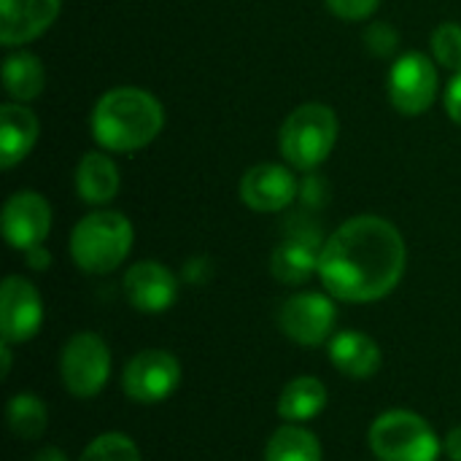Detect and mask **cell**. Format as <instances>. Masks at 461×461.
Returning <instances> with one entry per match:
<instances>
[{
  "instance_id": "obj_1",
  "label": "cell",
  "mask_w": 461,
  "mask_h": 461,
  "mask_svg": "<svg viewBox=\"0 0 461 461\" xmlns=\"http://www.w3.org/2000/svg\"><path fill=\"white\" fill-rule=\"evenodd\" d=\"M408 249L400 230L381 216H354L321 246L319 278L343 303L365 305L389 297L405 276Z\"/></svg>"
},
{
  "instance_id": "obj_2",
  "label": "cell",
  "mask_w": 461,
  "mask_h": 461,
  "mask_svg": "<svg viewBox=\"0 0 461 461\" xmlns=\"http://www.w3.org/2000/svg\"><path fill=\"white\" fill-rule=\"evenodd\" d=\"M165 127L159 100L138 86L105 92L92 111V135L105 151L130 154L146 149Z\"/></svg>"
},
{
  "instance_id": "obj_3",
  "label": "cell",
  "mask_w": 461,
  "mask_h": 461,
  "mask_svg": "<svg viewBox=\"0 0 461 461\" xmlns=\"http://www.w3.org/2000/svg\"><path fill=\"white\" fill-rule=\"evenodd\" d=\"M132 224L119 211L86 213L70 232V257L78 270L105 276L116 270L132 251Z\"/></svg>"
},
{
  "instance_id": "obj_4",
  "label": "cell",
  "mask_w": 461,
  "mask_h": 461,
  "mask_svg": "<svg viewBox=\"0 0 461 461\" xmlns=\"http://www.w3.org/2000/svg\"><path fill=\"white\" fill-rule=\"evenodd\" d=\"M338 143V116L324 103H305L294 108L278 132L284 159L303 173L316 170Z\"/></svg>"
},
{
  "instance_id": "obj_5",
  "label": "cell",
  "mask_w": 461,
  "mask_h": 461,
  "mask_svg": "<svg viewBox=\"0 0 461 461\" xmlns=\"http://www.w3.org/2000/svg\"><path fill=\"white\" fill-rule=\"evenodd\" d=\"M370 451L378 461H438L443 440L432 424L413 411H386L367 432Z\"/></svg>"
},
{
  "instance_id": "obj_6",
  "label": "cell",
  "mask_w": 461,
  "mask_h": 461,
  "mask_svg": "<svg viewBox=\"0 0 461 461\" xmlns=\"http://www.w3.org/2000/svg\"><path fill=\"white\" fill-rule=\"evenodd\" d=\"M111 378V348L97 332H76L59 351V381L78 400L97 397Z\"/></svg>"
},
{
  "instance_id": "obj_7",
  "label": "cell",
  "mask_w": 461,
  "mask_h": 461,
  "mask_svg": "<svg viewBox=\"0 0 461 461\" xmlns=\"http://www.w3.org/2000/svg\"><path fill=\"white\" fill-rule=\"evenodd\" d=\"M181 384V362L165 348L138 351L122 373V392L138 405L165 402Z\"/></svg>"
},
{
  "instance_id": "obj_8",
  "label": "cell",
  "mask_w": 461,
  "mask_h": 461,
  "mask_svg": "<svg viewBox=\"0 0 461 461\" xmlns=\"http://www.w3.org/2000/svg\"><path fill=\"white\" fill-rule=\"evenodd\" d=\"M338 324V308L332 303V294H319V292H303L278 308V327L281 332L297 343V346H324L332 340Z\"/></svg>"
},
{
  "instance_id": "obj_9",
  "label": "cell",
  "mask_w": 461,
  "mask_h": 461,
  "mask_svg": "<svg viewBox=\"0 0 461 461\" xmlns=\"http://www.w3.org/2000/svg\"><path fill=\"white\" fill-rule=\"evenodd\" d=\"M321 232L308 216L297 213L289 227L286 238L273 249L270 257V273L276 281L286 286L305 284L313 273H319V254H321Z\"/></svg>"
},
{
  "instance_id": "obj_10",
  "label": "cell",
  "mask_w": 461,
  "mask_h": 461,
  "mask_svg": "<svg viewBox=\"0 0 461 461\" xmlns=\"http://www.w3.org/2000/svg\"><path fill=\"white\" fill-rule=\"evenodd\" d=\"M438 95V70L421 51L402 54L389 73V100L402 116H421Z\"/></svg>"
},
{
  "instance_id": "obj_11",
  "label": "cell",
  "mask_w": 461,
  "mask_h": 461,
  "mask_svg": "<svg viewBox=\"0 0 461 461\" xmlns=\"http://www.w3.org/2000/svg\"><path fill=\"white\" fill-rule=\"evenodd\" d=\"M43 324V300L38 289L22 278L8 276L0 286V340L19 346L38 335Z\"/></svg>"
},
{
  "instance_id": "obj_12",
  "label": "cell",
  "mask_w": 461,
  "mask_h": 461,
  "mask_svg": "<svg viewBox=\"0 0 461 461\" xmlns=\"http://www.w3.org/2000/svg\"><path fill=\"white\" fill-rule=\"evenodd\" d=\"M51 230V208L38 192H16L3 205V235L16 251L43 246Z\"/></svg>"
},
{
  "instance_id": "obj_13",
  "label": "cell",
  "mask_w": 461,
  "mask_h": 461,
  "mask_svg": "<svg viewBox=\"0 0 461 461\" xmlns=\"http://www.w3.org/2000/svg\"><path fill=\"white\" fill-rule=\"evenodd\" d=\"M300 194V184L289 167L265 162L246 170L240 181V200L257 213L286 211Z\"/></svg>"
},
{
  "instance_id": "obj_14",
  "label": "cell",
  "mask_w": 461,
  "mask_h": 461,
  "mask_svg": "<svg viewBox=\"0 0 461 461\" xmlns=\"http://www.w3.org/2000/svg\"><path fill=\"white\" fill-rule=\"evenodd\" d=\"M122 286H124V297L130 300V305L140 313H162L178 297V281L173 270H167L162 262H154V259L135 262L124 273Z\"/></svg>"
},
{
  "instance_id": "obj_15",
  "label": "cell",
  "mask_w": 461,
  "mask_h": 461,
  "mask_svg": "<svg viewBox=\"0 0 461 461\" xmlns=\"http://www.w3.org/2000/svg\"><path fill=\"white\" fill-rule=\"evenodd\" d=\"M59 5L62 0H0V41L5 46L35 41L54 24Z\"/></svg>"
},
{
  "instance_id": "obj_16",
  "label": "cell",
  "mask_w": 461,
  "mask_h": 461,
  "mask_svg": "<svg viewBox=\"0 0 461 461\" xmlns=\"http://www.w3.org/2000/svg\"><path fill=\"white\" fill-rule=\"evenodd\" d=\"M327 351H330V362L335 365V370L354 378V381L373 378L384 362L381 346L359 330L335 332L332 340L327 343Z\"/></svg>"
},
{
  "instance_id": "obj_17",
  "label": "cell",
  "mask_w": 461,
  "mask_h": 461,
  "mask_svg": "<svg viewBox=\"0 0 461 461\" xmlns=\"http://www.w3.org/2000/svg\"><path fill=\"white\" fill-rule=\"evenodd\" d=\"M41 132L38 116L22 103H5L0 108V167L11 170L35 146Z\"/></svg>"
},
{
  "instance_id": "obj_18",
  "label": "cell",
  "mask_w": 461,
  "mask_h": 461,
  "mask_svg": "<svg viewBox=\"0 0 461 461\" xmlns=\"http://www.w3.org/2000/svg\"><path fill=\"white\" fill-rule=\"evenodd\" d=\"M76 192L89 205H105L119 192V170L103 151H86L76 167Z\"/></svg>"
},
{
  "instance_id": "obj_19",
  "label": "cell",
  "mask_w": 461,
  "mask_h": 461,
  "mask_svg": "<svg viewBox=\"0 0 461 461\" xmlns=\"http://www.w3.org/2000/svg\"><path fill=\"white\" fill-rule=\"evenodd\" d=\"M327 397L330 394L324 381H319L316 375H300L281 389L276 411L286 424H303L316 419L327 408Z\"/></svg>"
},
{
  "instance_id": "obj_20",
  "label": "cell",
  "mask_w": 461,
  "mask_h": 461,
  "mask_svg": "<svg viewBox=\"0 0 461 461\" xmlns=\"http://www.w3.org/2000/svg\"><path fill=\"white\" fill-rule=\"evenodd\" d=\"M3 86H5L8 97H14L16 103L35 100L46 86V73H43L41 59L35 54H30V51H19V54L5 57V62H3Z\"/></svg>"
},
{
  "instance_id": "obj_21",
  "label": "cell",
  "mask_w": 461,
  "mask_h": 461,
  "mask_svg": "<svg viewBox=\"0 0 461 461\" xmlns=\"http://www.w3.org/2000/svg\"><path fill=\"white\" fill-rule=\"evenodd\" d=\"M321 456L319 438L303 424L278 427L265 446V461H321Z\"/></svg>"
},
{
  "instance_id": "obj_22",
  "label": "cell",
  "mask_w": 461,
  "mask_h": 461,
  "mask_svg": "<svg viewBox=\"0 0 461 461\" xmlns=\"http://www.w3.org/2000/svg\"><path fill=\"white\" fill-rule=\"evenodd\" d=\"M5 421H8V429H11L14 438L32 443V440L43 438L46 424H49V413H46V405H43L41 397H35L30 392H22V394H14L8 400Z\"/></svg>"
},
{
  "instance_id": "obj_23",
  "label": "cell",
  "mask_w": 461,
  "mask_h": 461,
  "mask_svg": "<svg viewBox=\"0 0 461 461\" xmlns=\"http://www.w3.org/2000/svg\"><path fill=\"white\" fill-rule=\"evenodd\" d=\"M78 461H140V451L132 438L122 432H105L84 448Z\"/></svg>"
},
{
  "instance_id": "obj_24",
  "label": "cell",
  "mask_w": 461,
  "mask_h": 461,
  "mask_svg": "<svg viewBox=\"0 0 461 461\" xmlns=\"http://www.w3.org/2000/svg\"><path fill=\"white\" fill-rule=\"evenodd\" d=\"M432 54L443 68L461 70V24L443 22V24L435 27V32H432Z\"/></svg>"
},
{
  "instance_id": "obj_25",
  "label": "cell",
  "mask_w": 461,
  "mask_h": 461,
  "mask_svg": "<svg viewBox=\"0 0 461 461\" xmlns=\"http://www.w3.org/2000/svg\"><path fill=\"white\" fill-rule=\"evenodd\" d=\"M365 46L375 54V57H392L400 46V32L394 24L389 22H373L365 30Z\"/></svg>"
},
{
  "instance_id": "obj_26",
  "label": "cell",
  "mask_w": 461,
  "mask_h": 461,
  "mask_svg": "<svg viewBox=\"0 0 461 461\" xmlns=\"http://www.w3.org/2000/svg\"><path fill=\"white\" fill-rule=\"evenodd\" d=\"M324 3L343 22H365L381 5V0H324Z\"/></svg>"
},
{
  "instance_id": "obj_27",
  "label": "cell",
  "mask_w": 461,
  "mask_h": 461,
  "mask_svg": "<svg viewBox=\"0 0 461 461\" xmlns=\"http://www.w3.org/2000/svg\"><path fill=\"white\" fill-rule=\"evenodd\" d=\"M327 192H330V186L319 176H308L300 186V197L308 208H321L327 203Z\"/></svg>"
},
{
  "instance_id": "obj_28",
  "label": "cell",
  "mask_w": 461,
  "mask_h": 461,
  "mask_svg": "<svg viewBox=\"0 0 461 461\" xmlns=\"http://www.w3.org/2000/svg\"><path fill=\"white\" fill-rule=\"evenodd\" d=\"M446 111L454 119V124L461 127V73L456 78H451V84L446 89Z\"/></svg>"
},
{
  "instance_id": "obj_29",
  "label": "cell",
  "mask_w": 461,
  "mask_h": 461,
  "mask_svg": "<svg viewBox=\"0 0 461 461\" xmlns=\"http://www.w3.org/2000/svg\"><path fill=\"white\" fill-rule=\"evenodd\" d=\"M208 276H211V270H208V262H205L203 257L189 259L186 267H184V278H186L189 284H205Z\"/></svg>"
},
{
  "instance_id": "obj_30",
  "label": "cell",
  "mask_w": 461,
  "mask_h": 461,
  "mask_svg": "<svg viewBox=\"0 0 461 461\" xmlns=\"http://www.w3.org/2000/svg\"><path fill=\"white\" fill-rule=\"evenodd\" d=\"M24 257H27V267L35 270V273H43V270H49V265H51V254H49L43 246H35V249L24 251Z\"/></svg>"
},
{
  "instance_id": "obj_31",
  "label": "cell",
  "mask_w": 461,
  "mask_h": 461,
  "mask_svg": "<svg viewBox=\"0 0 461 461\" xmlns=\"http://www.w3.org/2000/svg\"><path fill=\"white\" fill-rule=\"evenodd\" d=\"M443 454L451 461H461V427H454L443 440Z\"/></svg>"
},
{
  "instance_id": "obj_32",
  "label": "cell",
  "mask_w": 461,
  "mask_h": 461,
  "mask_svg": "<svg viewBox=\"0 0 461 461\" xmlns=\"http://www.w3.org/2000/svg\"><path fill=\"white\" fill-rule=\"evenodd\" d=\"M32 461H68V456H65V451H59V448H54V446H46V448H41V451L32 456Z\"/></svg>"
},
{
  "instance_id": "obj_33",
  "label": "cell",
  "mask_w": 461,
  "mask_h": 461,
  "mask_svg": "<svg viewBox=\"0 0 461 461\" xmlns=\"http://www.w3.org/2000/svg\"><path fill=\"white\" fill-rule=\"evenodd\" d=\"M0 359H3V378H8V373H11V343H3L0 340Z\"/></svg>"
}]
</instances>
